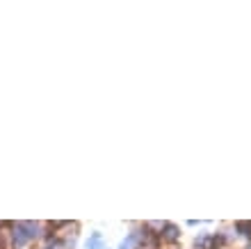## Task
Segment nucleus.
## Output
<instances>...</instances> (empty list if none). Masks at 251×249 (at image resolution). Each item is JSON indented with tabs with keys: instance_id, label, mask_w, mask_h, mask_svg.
<instances>
[{
	"instance_id": "20e7f679",
	"label": "nucleus",
	"mask_w": 251,
	"mask_h": 249,
	"mask_svg": "<svg viewBox=\"0 0 251 249\" xmlns=\"http://www.w3.org/2000/svg\"><path fill=\"white\" fill-rule=\"evenodd\" d=\"M130 247H133V238H130V240H126L124 245H121V249H130Z\"/></svg>"
},
{
	"instance_id": "f257e3e1",
	"label": "nucleus",
	"mask_w": 251,
	"mask_h": 249,
	"mask_svg": "<svg viewBox=\"0 0 251 249\" xmlns=\"http://www.w3.org/2000/svg\"><path fill=\"white\" fill-rule=\"evenodd\" d=\"M235 231H240L244 238H251V222H235Z\"/></svg>"
},
{
	"instance_id": "7ed1b4c3",
	"label": "nucleus",
	"mask_w": 251,
	"mask_h": 249,
	"mask_svg": "<svg viewBox=\"0 0 251 249\" xmlns=\"http://www.w3.org/2000/svg\"><path fill=\"white\" fill-rule=\"evenodd\" d=\"M164 238H167V240H176L178 227H174V224H164Z\"/></svg>"
},
{
	"instance_id": "f03ea898",
	"label": "nucleus",
	"mask_w": 251,
	"mask_h": 249,
	"mask_svg": "<svg viewBox=\"0 0 251 249\" xmlns=\"http://www.w3.org/2000/svg\"><path fill=\"white\" fill-rule=\"evenodd\" d=\"M87 249H103V238H101V233L91 235V240L87 242Z\"/></svg>"
}]
</instances>
